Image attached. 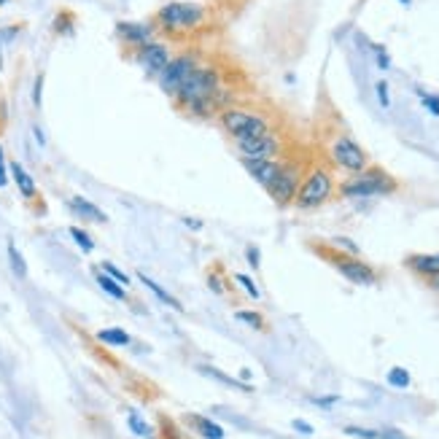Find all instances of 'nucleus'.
Masks as SVG:
<instances>
[{"label": "nucleus", "mask_w": 439, "mask_h": 439, "mask_svg": "<svg viewBox=\"0 0 439 439\" xmlns=\"http://www.w3.org/2000/svg\"><path fill=\"white\" fill-rule=\"evenodd\" d=\"M8 261H11V270H14L16 278H27V264H25V259H22L14 242H8Z\"/></svg>", "instance_id": "20"}, {"label": "nucleus", "mask_w": 439, "mask_h": 439, "mask_svg": "<svg viewBox=\"0 0 439 439\" xmlns=\"http://www.w3.org/2000/svg\"><path fill=\"white\" fill-rule=\"evenodd\" d=\"M140 283H143V286L149 288V291H154V294H156V297H159L162 302H167V304H170L173 310H181V302H178L175 297H170V294H167L165 288H162V286H156V283H154L152 278H146V275H143V273H140Z\"/></svg>", "instance_id": "18"}, {"label": "nucleus", "mask_w": 439, "mask_h": 439, "mask_svg": "<svg viewBox=\"0 0 439 439\" xmlns=\"http://www.w3.org/2000/svg\"><path fill=\"white\" fill-rule=\"evenodd\" d=\"M116 32H119V38L124 44L135 46V49L152 41V25H140V22H119Z\"/></svg>", "instance_id": "13"}, {"label": "nucleus", "mask_w": 439, "mask_h": 439, "mask_svg": "<svg viewBox=\"0 0 439 439\" xmlns=\"http://www.w3.org/2000/svg\"><path fill=\"white\" fill-rule=\"evenodd\" d=\"M345 434L359 437V439H380V431H369V428H359V426H348Z\"/></svg>", "instance_id": "27"}, {"label": "nucleus", "mask_w": 439, "mask_h": 439, "mask_svg": "<svg viewBox=\"0 0 439 439\" xmlns=\"http://www.w3.org/2000/svg\"><path fill=\"white\" fill-rule=\"evenodd\" d=\"M380 439H407V437H402V434H396V431H383Z\"/></svg>", "instance_id": "38"}, {"label": "nucleus", "mask_w": 439, "mask_h": 439, "mask_svg": "<svg viewBox=\"0 0 439 439\" xmlns=\"http://www.w3.org/2000/svg\"><path fill=\"white\" fill-rule=\"evenodd\" d=\"M302 178H304L302 165L286 159V162H280L278 175L267 186V194L275 199V205H288V202H294V197H297V189H299Z\"/></svg>", "instance_id": "6"}, {"label": "nucleus", "mask_w": 439, "mask_h": 439, "mask_svg": "<svg viewBox=\"0 0 439 439\" xmlns=\"http://www.w3.org/2000/svg\"><path fill=\"white\" fill-rule=\"evenodd\" d=\"M334 245L337 248H342V251H348L350 256H359V245H353V240H348V237H334Z\"/></svg>", "instance_id": "29"}, {"label": "nucleus", "mask_w": 439, "mask_h": 439, "mask_svg": "<svg viewBox=\"0 0 439 439\" xmlns=\"http://www.w3.org/2000/svg\"><path fill=\"white\" fill-rule=\"evenodd\" d=\"M70 237H73V240H76L78 245H81V251H92V248H94V240H92V237L87 235V232H84V229L70 227Z\"/></svg>", "instance_id": "23"}, {"label": "nucleus", "mask_w": 439, "mask_h": 439, "mask_svg": "<svg viewBox=\"0 0 439 439\" xmlns=\"http://www.w3.org/2000/svg\"><path fill=\"white\" fill-rule=\"evenodd\" d=\"M6 3H8V0H0V6H6Z\"/></svg>", "instance_id": "40"}, {"label": "nucleus", "mask_w": 439, "mask_h": 439, "mask_svg": "<svg viewBox=\"0 0 439 439\" xmlns=\"http://www.w3.org/2000/svg\"><path fill=\"white\" fill-rule=\"evenodd\" d=\"M407 264L415 273L426 275V278L439 275V254H418V256H409Z\"/></svg>", "instance_id": "16"}, {"label": "nucleus", "mask_w": 439, "mask_h": 439, "mask_svg": "<svg viewBox=\"0 0 439 439\" xmlns=\"http://www.w3.org/2000/svg\"><path fill=\"white\" fill-rule=\"evenodd\" d=\"M396 192V181L383 170V167H366L361 173H356L348 183L340 186L342 197H375V194H391Z\"/></svg>", "instance_id": "5"}, {"label": "nucleus", "mask_w": 439, "mask_h": 439, "mask_svg": "<svg viewBox=\"0 0 439 439\" xmlns=\"http://www.w3.org/2000/svg\"><path fill=\"white\" fill-rule=\"evenodd\" d=\"M329 156H332V162L340 170H345V173H361L369 167V156L364 152L361 146L353 140L350 135H337L332 143V149H329Z\"/></svg>", "instance_id": "7"}, {"label": "nucleus", "mask_w": 439, "mask_h": 439, "mask_svg": "<svg viewBox=\"0 0 439 439\" xmlns=\"http://www.w3.org/2000/svg\"><path fill=\"white\" fill-rule=\"evenodd\" d=\"M130 426H132V431H135V434H140V437H146V434H149L146 423H140L135 415H130Z\"/></svg>", "instance_id": "32"}, {"label": "nucleus", "mask_w": 439, "mask_h": 439, "mask_svg": "<svg viewBox=\"0 0 439 439\" xmlns=\"http://www.w3.org/2000/svg\"><path fill=\"white\" fill-rule=\"evenodd\" d=\"M11 175H14L16 186H19V192H22V197L38 199V189H35L32 175L27 173V170H25V167L19 165V162H11Z\"/></svg>", "instance_id": "15"}, {"label": "nucleus", "mask_w": 439, "mask_h": 439, "mask_svg": "<svg viewBox=\"0 0 439 439\" xmlns=\"http://www.w3.org/2000/svg\"><path fill=\"white\" fill-rule=\"evenodd\" d=\"M135 60L140 62V68H143L149 76H159V73L167 68V62L173 60V57H170V46L167 44L149 41V44H143L135 51Z\"/></svg>", "instance_id": "11"}, {"label": "nucleus", "mask_w": 439, "mask_h": 439, "mask_svg": "<svg viewBox=\"0 0 439 439\" xmlns=\"http://www.w3.org/2000/svg\"><path fill=\"white\" fill-rule=\"evenodd\" d=\"M221 89V73L218 68H194V73L181 84L175 92V106L186 108L197 116H213L218 113L216 108V92Z\"/></svg>", "instance_id": "1"}, {"label": "nucleus", "mask_w": 439, "mask_h": 439, "mask_svg": "<svg viewBox=\"0 0 439 439\" xmlns=\"http://www.w3.org/2000/svg\"><path fill=\"white\" fill-rule=\"evenodd\" d=\"M41 87H44V76H38V81H35V92H32L35 106H41Z\"/></svg>", "instance_id": "34"}, {"label": "nucleus", "mask_w": 439, "mask_h": 439, "mask_svg": "<svg viewBox=\"0 0 439 439\" xmlns=\"http://www.w3.org/2000/svg\"><path fill=\"white\" fill-rule=\"evenodd\" d=\"M194 68H197V60H194V54H178V57H173V60L167 62V68L159 73V87L162 92H167L170 97H175V92L181 89V84L186 78L194 73Z\"/></svg>", "instance_id": "9"}, {"label": "nucleus", "mask_w": 439, "mask_h": 439, "mask_svg": "<svg viewBox=\"0 0 439 439\" xmlns=\"http://www.w3.org/2000/svg\"><path fill=\"white\" fill-rule=\"evenodd\" d=\"M218 124L224 127V132L232 135V140H240V137H256L270 132V119L264 113L256 111H248V108H224L218 113Z\"/></svg>", "instance_id": "4"}, {"label": "nucleus", "mask_w": 439, "mask_h": 439, "mask_svg": "<svg viewBox=\"0 0 439 439\" xmlns=\"http://www.w3.org/2000/svg\"><path fill=\"white\" fill-rule=\"evenodd\" d=\"M332 264L348 278L350 283H356V286H372L378 280V273L359 256H342V254H337V256H332Z\"/></svg>", "instance_id": "10"}, {"label": "nucleus", "mask_w": 439, "mask_h": 439, "mask_svg": "<svg viewBox=\"0 0 439 439\" xmlns=\"http://www.w3.org/2000/svg\"><path fill=\"white\" fill-rule=\"evenodd\" d=\"M375 92H378L380 106H383V108H391V97H388V84H385V81H378Z\"/></svg>", "instance_id": "30"}, {"label": "nucleus", "mask_w": 439, "mask_h": 439, "mask_svg": "<svg viewBox=\"0 0 439 439\" xmlns=\"http://www.w3.org/2000/svg\"><path fill=\"white\" fill-rule=\"evenodd\" d=\"M235 280H237V283H240V286L245 288V291H248L254 299H259V288H256V283L248 278V275H235Z\"/></svg>", "instance_id": "28"}, {"label": "nucleus", "mask_w": 439, "mask_h": 439, "mask_svg": "<svg viewBox=\"0 0 439 439\" xmlns=\"http://www.w3.org/2000/svg\"><path fill=\"white\" fill-rule=\"evenodd\" d=\"M402 3H409V0H402Z\"/></svg>", "instance_id": "41"}, {"label": "nucleus", "mask_w": 439, "mask_h": 439, "mask_svg": "<svg viewBox=\"0 0 439 439\" xmlns=\"http://www.w3.org/2000/svg\"><path fill=\"white\" fill-rule=\"evenodd\" d=\"M70 30H73V14H68V11L57 14V19H54V32H70Z\"/></svg>", "instance_id": "25"}, {"label": "nucleus", "mask_w": 439, "mask_h": 439, "mask_svg": "<svg viewBox=\"0 0 439 439\" xmlns=\"http://www.w3.org/2000/svg\"><path fill=\"white\" fill-rule=\"evenodd\" d=\"M375 54H378V62H380V68H388V57H385V51L383 49H375Z\"/></svg>", "instance_id": "37"}, {"label": "nucleus", "mask_w": 439, "mask_h": 439, "mask_svg": "<svg viewBox=\"0 0 439 439\" xmlns=\"http://www.w3.org/2000/svg\"><path fill=\"white\" fill-rule=\"evenodd\" d=\"M248 261H251V267H259V248L256 245L248 248Z\"/></svg>", "instance_id": "35"}, {"label": "nucleus", "mask_w": 439, "mask_h": 439, "mask_svg": "<svg viewBox=\"0 0 439 439\" xmlns=\"http://www.w3.org/2000/svg\"><path fill=\"white\" fill-rule=\"evenodd\" d=\"M431 286H434L439 291V275H434V278H431Z\"/></svg>", "instance_id": "39"}, {"label": "nucleus", "mask_w": 439, "mask_h": 439, "mask_svg": "<svg viewBox=\"0 0 439 439\" xmlns=\"http://www.w3.org/2000/svg\"><path fill=\"white\" fill-rule=\"evenodd\" d=\"M235 146L242 154V159H278L283 152V140L273 130L256 137H240L235 140Z\"/></svg>", "instance_id": "8"}, {"label": "nucleus", "mask_w": 439, "mask_h": 439, "mask_svg": "<svg viewBox=\"0 0 439 439\" xmlns=\"http://www.w3.org/2000/svg\"><path fill=\"white\" fill-rule=\"evenodd\" d=\"M242 167L251 173V178H256V183H261L264 189L273 183V178L278 175V170H280V162L283 159H242L240 156Z\"/></svg>", "instance_id": "12"}, {"label": "nucleus", "mask_w": 439, "mask_h": 439, "mask_svg": "<svg viewBox=\"0 0 439 439\" xmlns=\"http://www.w3.org/2000/svg\"><path fill=\"white\" fill-rule=\"evenodd\" d=\"M94 275H97V283H100V288H103L106 294H111L113 299H121V302L127 299V291H124V286H121V283H116V280H113L111 275L100 273V270H97Z\"/></svg>", "instance_id": "17"}, {"label": "nucleus", "mask_w": 439, "mask_h": 439, "mask_svg": "<svg viewBox=\"0 0 439 439\" xmlns=\"http://www.w3.org/2000/svg\"><path fill=\"white\" fill-rule=\"evenodd\" d=\"M70 211L76 213L78 218H84V221H94V224H106L108 221V216L97 205H92L89 199H84V197H73L70 202Z\"/></svg>", "instance_id": "14"}, {"label": "nucleus", "mask_w": 439, "mask_h": 439, "mask_svg": "<svg viewBox=\"0 0 439 439\" xmlns=\"http://www.w3.org/2000/svg\"><path fill=\"white\" fill-rule=\"evenodd\" d=\"M332 192H334V178L332 173H329V167L316 165L302 178V183H299L294 205L299 211H313V208H319V205H323L326 199L332 197Z\"/></svg>", "instance_id": "3"}, {"label": "nucleus", "mask_w": 439, "mask_h": 439, "mask_svg": "<svg viewBox=\"0 0 439 439\" xmlns=\"http://www.w3.org/2000/svg\"><path fill=\"white\" fill-rule=\"evenodd\" d=\"M235 319L242 321V323H248V326H254V329H264V319H261L259 313H248V310H240V313H237Z\"/></svg>", "instance_id": "24"}, {"label": "nucleus", "mask_w": 439, "mask_h": 439, "mask_svg": "<svg viewBox=\"0 0 439 439\" xmlns=\"http://www.w3.org/2000/svg\"><path fill=\"white\" fill-rule=\"evenodd\" d=\"M388 383L396 385V388H407L409 385V372L407 369H402V366H394V369L388 372Z\"/></svg>", "instance_id": "22"}, {"label": "nucleus", "mask_w": 439, "mask_h": 439, "mask_svg": "<svg viewBox=\"0 0 439 439\" xmlns=\"http://www.w3.org/2000/svg\"><path fill=\"white\" fill-rule=\"evenodd\" d=\"M8 183V175H6V156H3V149H0V189Z\"/></svg>", "instance_id": "33"}, {"label": "nucleus", "mask_w": 439, "mask_h": 439, "mask_svg": "<svg viewBox=\"0 0 439 439\" xmlns=\"http://www.w3.org/2000/svg\"><path fill=\"white\" fill-rule=\"evenodd\" d=\"M97 340L106 342V345H116V348H121V345L130 342V334L121 332V329H103V332H97Z\"/></svg>", "instance_id": "19"}, {"label": "nucleus", "mask_w": 439, "mask_h": 439, "mask_svg": "<svg viewBox=\"0 0 439 439\" xmlns=\"http://www.w3.org/2000/svg\"><path fill=\"white\" fill-rule=\"evenodd\" d=\"M205 16H208V8L194 0H170L156 11V25L167 32H186L199 27Z\"/></svg>", "instance_id": "2"}, {"label": "nucleus", "mask_w": 439, "mask_h": 439, "mask_svg": "<svg viewBox=\"0 0 439 439\" xmlns=\"http://www.w3.org/2000/svg\"><path fill=\"white\" fill-rule=\"evenodd\" d=\"M294 428H297V431H302V434H313V426L304 423V421H294Z\"/></svg>", "instance_id": "36"}, {"label": "nucleus", "mask_w": 439, "mask_h": 439, "mask_svg": "<svg viewBox=\"0 0 439 439\" xmlns=\"http://www.w3.org/2000/svg\"><path fill=\"white\" fill-rule=\"evenodd\" d=\"M103 273L111 275V278H113L116 283H121V286H130V278L121 273V270H116V267H113L111 261H103Z\"/></svg>", "instance_id": "26"}, {"label": "nucleus", "mask_w": 439, "mask_h": 439, "mask_svg": "<svg viewBox=\"0 0 439 439\" xmlns=\"http://www.w3.org/2000/svg\"><path fill=\"white\" fill-rule=\"evenodd\" d=\"M199 431L205 434V439H224V428L221 426H216L213 421H205V418H199Z\"/></svg>", "instance_id": "21"}, {"label": "nucleus", "mask_w": 439, "mask_h": 439, "mask_svg": "<svg viewBox=\"0 0 439 439\" xmlns=\"http://www.w3.org/2000/svg\"><path fill=\"white\" fill-rule=\"evenodd\" d=\"M418 94H421V103L431 111V116H439V97H428L426 92H418Z\"/></svg>", "instance_id": "31"}]
</instances>
